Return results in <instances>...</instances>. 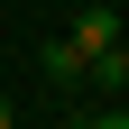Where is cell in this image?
Wrapping results in <instances>:
<instances>
[{
  "label": "cell",
  "instance_id": "obj_1",
  "mask_svg": "<svg viewBox=\"0 0 129 129\" xmlns=\"http://www.w3.org/2000/svg\"><path fill=\"white\" fill-rule=\"evenodd\" d=\"M111 46H120V9H102V0H92L83 19H74V55H83V74H92V55H111Z\"/></svg>",
  "mask_w": 129,
  "mask_h": 129
},
{
  "label": "cell",
  "instance_id": "obj_2",
  "mask_svg": "<svg viewBox=\"0 0 129 129\" xmlns=\"http://www.w3.org/2000/svg\"><path fill=\"white\" fill-rule=\"evenodd\" d=\"M92 83H102V92H120V83H129V46H111V55H92Z\"/></svg>",
  "mask_w": 129,
  "mask_h": 129
},
{
  "label": "cell",
  "instance_id": "obj_3",
  "mask_svg": "<svg viewBox=\"0 0 129 129\" xmlns=\"http://www.w3.org/2000/svg\"><path fill=\"white\" fill-rule=\"evenodd\" d=\"M46 74H55V83H74V74H83V55H74V37H55V46H46Z\"/></svg>",
  "mask_w": 129,
  "mask_h": 129
},
{
  "label": "cell",
  "instance_id": "obj_4",
  "mask_svg": "<svg viewBox=\"0 0 129 129\" xmlns=\"http://www.w3.org/2000/svg\"><path fill=\"white\" fill-rule=\"evenodd\" d=\"M92 129H129V111H102V120H92Z\"/></svg>",
  "mask_w": 129,
  "mask_h": 129
},
{
  "label": "cell",
  "instance_id": "obj_5",
  "mask_svg": "<svg viewBox=\"0 0 129 129\" xmlns=\"http://www.w3.org/2000/svg\"><path fill=\"white\" fill-rule=\"evenodd\" d=\"M0 129H9V102H0Z\"/></svg>",
  "mask_w": 129,
  "mask_h": 129
}]
</instances>
